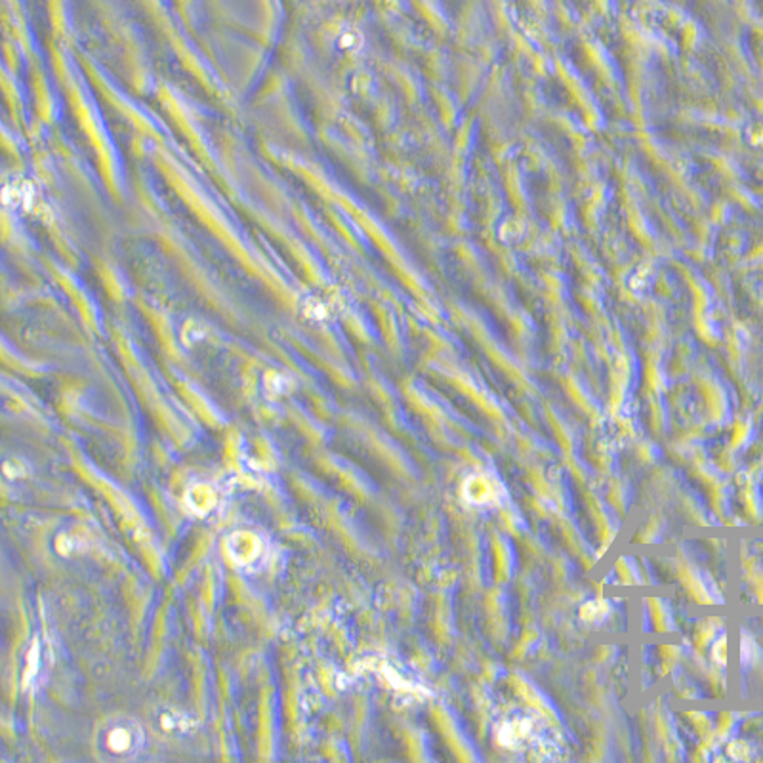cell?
I'll use <instances>...</instances> for the list:
<instances>
[{
	"mask_svg": "<svg viewBox=\"0 0 763 763\" xmlns=\"http://www.w3.org/2000/svg\"><path fill=\"white\" fill-rule=\"evenodd\" d=\"M134 740H136V731H128L126 728H117L109 735L107 748L123 754L126 750H134Z\"/></svg>",
	"mask_w": 763,
	"mask_h": 763,
	"instance_id": "7a4b0ae2",
	"label": "cell"
},
{
	"mask_svg": "<svg viewBox=\"0 0 763 763\" xmlns=\"http://www.w3.org/2000/svg\"><path fill=\"white\" fill-rule=\"evenodd\" d=\"M494 494H496V489L487 477L473 475L466 483V496L473 504H487L494 500Z\"/></svg>",
	"mask_w": 763,
	"mask_h": 763,
	"instance_id": "6da1fadb",
	"label": "cell"
}]
</instances>
